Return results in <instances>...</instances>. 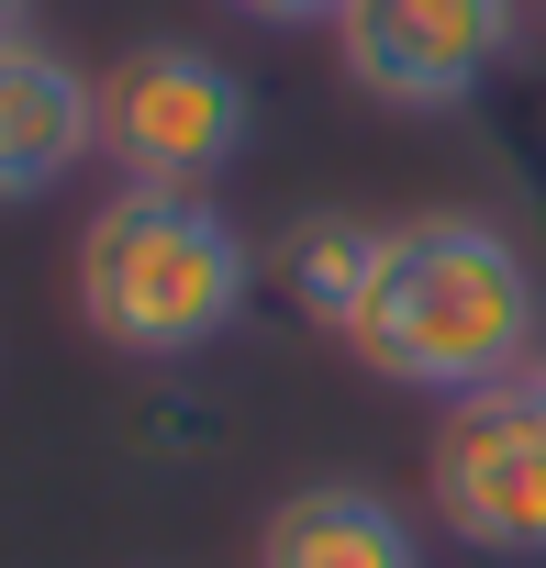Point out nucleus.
<instances>
[{
	"label": "nucleus",
	"instance_id": "obj_1",
	"mask_svg": "<svg viewBox=\"0 0 546 568\" xmlns=\"http://www.w3.org/2000/svg\"><path fill=\"white\" fill-rule=\"evenodd\" d=\"M535 324H546L535 267L491 212H413V223H391V256L368 278V313L346 324V346L391 390L468 402V390L524 379Z\"/></svg>",
	"mask_w": 546,
	"mask_h": 568
},
{
	"label": "nucleus",
	"instance_id": "obj_2",
	"mask_svg": "<svg viewBox=\"0 0 546 568\" xmlns=\"http://www.w3.org/2000/svg\"><path fill=\"white\" fill-rule=\"evenodd\" d=\"M256 245L212 190H112L79 234V313L112 357H201L245 324Z\"/></svg>",
	"mask_w": 546,
	"mask_h": 568
},
{
	"label": "nucleus",
	"instance_id": "obj_3",
	"mask_svg": "<svg viewBox=\"0 0 546 568\" xmlns=\"http://www.w3.org/2000/svg\"><path fill=\"white\" fill-rule=\"evenodd\" d=\"M245 134H256L245 79L179 34L123 45L101 68V156L123 168V190H201L245 156Z\"/></svg>",
	"mask_w": 546,
	"mask_h": 568
},
{
	"label": "nucleus",
	"instance_id": "obj_4",
	"mask_svg": "<svg viewBox=\"0 0 546 568\" xmlns=\"http://www.w3.org/2000/svg\"><path fill=\"white\" fill-rule=\"evenodd\" d=\"M435 524L479 557H546V402L524 379L446 402L435 457H424Z\"/></svg>",
	"mask_w": 546,
	"mask_h": 568
},
{
	"label": "nucleus",
	"instance_id": "obj_5",
	"mask_svg": "<svg viewBox=\"0 0 546 568\" xmlns=\"http://www.w3.org/2000/svg\"><path fill=\"white\" fill-rule=\"evenodd\" d=\"M524 45V0H346L335 57L391 112H457L479 101Z\"/></svg>",
	"mask_w": 546,
	"mask_h": 568
},
{
	"label": "nucleus",
	"instance_id": "obj_6",
	"mask_svg": "<svg viewBox=\"0 0 546 568\" xmlns=\"http://www.w3.org/2000/svg\"><path fill=\"white\" fill-rule=\"evenodd\" d=\"M79 156H101V79H79L57 45H0V212L46 201Z\"/></svg>",
	"mask_w": 546,
	"mask_h": 568
},
{
	"label": "nucleus",
	"instance_id": "obj_7",
	"mask_svg": "<svg viewBox=\"0 0 546 568\" xmlns=\"http://www.w3.org/2000/svg\"><path fill=\"white\" fill-rule=\"evenodd\" d=\"M256 568H424V535L368 479H302L256 524Z\"/></svg>",
	"mask_w": 546,
	"mask_h": 568
},
{
	"label": "nucleus",
	"instance_id": "obj_8",
	"mask_svg": "<svg viewBox=\"0 0 546 568\" xmlns=\"http://www.w3.org/2000/svg\"><path fill=\"white\" fill-rule=\"evenodd\" d=\"M380 256H391V223H368V212H302V223L280 234V291H291L302 324L346 335V324L368 313Z\"/></svg>",
	"mask_w": 546,
	"mask_h": 568
},
{
	"label": "nucleus",
	"instance_id": "obj_9",
	"mask_svg": "<svg viewBox=\"0 0 546 568\" xmlns=\"http://www.w3.org/2000/svg\"><path fill=\"white\" fill-rule=\"evenodd\" d=\"M223 12H245V23H280V34H302V23H335L346 0H223Z\"/></svg>",
	"mask_w": 546,
	"mask_h": 568
},
{
	"label": "nucleus",
	"instance_id": "obj_10",
	"mask_svg": "<svg viewBox=\"0 0 546 568\" xmlns=\"http://www.w3.org/2000/svg\"><path fill=\"white\" fill-rule=\"evenodd\" d=\"M23 23H34V0H0V45H23Z\"/></svg>",
	"mask_w": 546,
	"mask_h": 568
},
{
	"label": "nucleus",
	"instance_id": "obj_11",
	"mask_svg": "<svg viewBox=\"0 0 546 568\" xmlns=\"http://www.w3.org/2000/svg\"><path fill=\"white\" fill-rule=\"evenodd\" d=\"M524 390L546 402V324H535V357H524Z\"/></svg>",
	"mask_w": 546,
	"mask_h": 568
}]
</instances>
